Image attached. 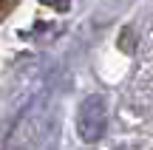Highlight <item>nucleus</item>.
<instances>
[{
	"label": "nucleus",
	"mask_w": 153,
	"mask_h": 150,
	"mask_svg": "<svg viewBox=\"0 0 153 150\" xmlns=\"http://www.w3.org/2000/svg\"><path fill=\"white\" fill-rule=\"evenodd\" d=\"M105 128H108V108H105L102 96H88L82 99L79 113H76V130H79L82 142L94 145L102 139Z\"/></svg>",
	"instance_id": "1"
}]
</instances>
